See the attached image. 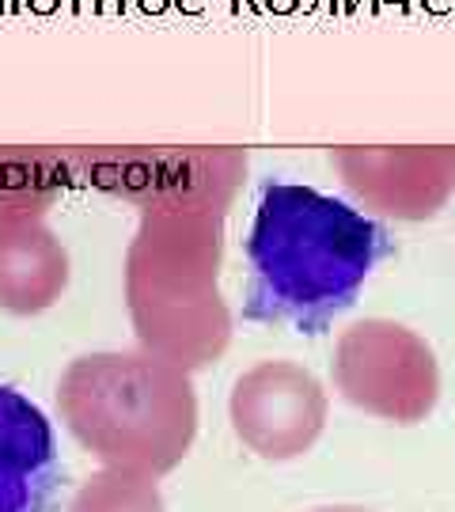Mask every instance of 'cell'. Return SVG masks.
<instances>
[{
  "mask_svg": "<svg viewBox=\"0 0 455 512\" xmlns=\"http://www.w3.org/2000/svg\"><path fill=\"white\" fill-rule=\"evenodd\" d=\"M383 255L387 232L368 213L311 186L270 183L247 236L243 315L319 334L353 308Z\"/></svg>",
  "mask_w": 455,
  "mask_h": 512,
  "instance_id": "obj_1",
  "label": "cell"
},
{
  "mask_svg": "<svg viewBox=\"0 0 455 512\" xmlns=\"http://www.w3.org/2000/svg\"><path fill=\"white\" fill-rule=\"evenodd\" d=\"M54 490V425L16 387H0V512H46Z\"/></svg>",
  "mask_w": 455,
  "mask_h": 512,
  "instance_id": "obj_2",
  "label": "cell"
}]
</instances>
